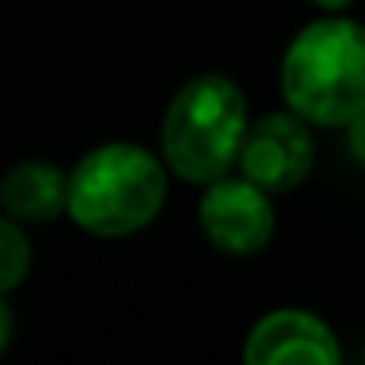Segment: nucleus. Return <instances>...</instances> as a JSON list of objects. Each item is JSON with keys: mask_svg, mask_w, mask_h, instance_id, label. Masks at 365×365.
Masks as SVG:
<instances>
[{"mask_svg": "<svg viewBox=\"0 0 365 365\" xmlns=\"http://www.w3.org/2000/svg\"><path fill=\"white\" fill-rule=\"evenodd\" d=\"M28 267H32V244L12 216H0V294L24 283Z\"/></svg>", "mask_w": 365, "mask_h": 365, "instance_id": "nucleus-8", "label": "nucleus"}, {"mask_svg": "<svg viewBox=\"0 0 365 365\" xmlns=\"http://www.w3.org/2000/svg\"><path fill=\"white\" fill-rule=\"evenodd\" d=\"M310 4H318L322 12H341V9H349L354 0H310Z\"/></svg>", "mask_w": 365, "mask_h": 365, "instance_id": "nucleus-11", "label": "nucleus"}, {"mask_svg": "<svg viewBox=\"0 0 365 365\" xmlns=\"http://www.w3.org/2000/svg\"><path fill=\"white\" fill-rule=\"evenodd\" d=\"M244 357L252 365H275V361L338 365L341 346L322 318L307 314V310H271L252 326Z\"/></svg>", "mask_w": 365, "mask_h": 365, "instance_id": "nucleus-6", "label": "nucleus"}, {"mask_svg": "<svg viewBox=\"0 0 365 365\" xmlns=\"http://www.w3.org/2000/svg\"><path fill=\"white\" fill-rule=\"evenodd\" d=\"M361 357H365V346H361Z\"/></svg>", "mask_w": 365, "mask_h": 365, "instance_id": "nucleus-12", "label": "nucleus"}, {"mask_svg": "<svg viewBox=\"0 0 365 365\" xmlns=\"http://www.w3.org/2000/svg\"><path fill=\"white\" fill-rule=\"evenodd\" d=\"M161 205H165V165L142 145H98L71 173L67 212L95 236H130L145 228L161 212Z\"/></svg>", "mask_w": 365, "mask_h": 365, "instance_id": "nucleus-3", "label": "nucleus"}, {"mask_svg": "<svg viewBox=\"0 0 365 365\" xmlns=\"http://www.w3.org/2000/svg\"><path fill=\"white\" fill-rule=\"evenodd\" d=\"M67 200H71V177L51 161H20L0 177V208L12 220L48 224L67 212Z\"/></svg>", "mask_w": 365, "mask_h": 365, "instance_id": "nucleus-7", "label": "nucleus"}, {"mask_svg": "<svg viewBox=\"0 0 365 365\" xmlns=\"http://www.w3.org/2000/svg\"><path fill=\"white\" fill-rule=\"evenodd\" d=\"M200 228L212 240V247L228 255H252L267 247L275 232L267 189L252 177H216L200 197Z\"/></svg>", "mask_w": 365, "mask_h": 365, "instance_id": "nucleus-5", "label": "nucleus"}, {"mask_svg": "<svg viewBox=\"0 0 365 365\" xmlns=\"http://www.w3.org/2000/svg\"><path fill=\"white\" fill-rule=\"evenodd\" d=\"M283 98L310 126H346L365 106V28L357 20H314L283 56Z\"/></svg>", "mask_w": 365, "mask_h": 365, "instance_id": "nucleus-1", "label": "nucleus"}, {"mask_svg": "<svg viewBox=\"0 0 365 365\" xmlns=\"http://www.w3.org/2000/svg\"><path fill=\"white\" fill-rule=\"evenodd\" d=\"M310 122L294 110H275L252 122L240 145V169L263 185L267 192H291L310 177L314 165V138H310Z\"/></svg>", "mask_w": 365, "mask_h": 365, "instance_id": "nucleus-4", "label": "nucleus"}, {"mask_svg": "<svg viewBox=\"0 0 365 365\" xmlns=\"http://www.w3.org/2000/svg\"><path fill=\"white\" fill-rule=\"evenodd\" d=\"M247 126L244 91L228 75H197L161 118V158L181 181L212 185L240 161Z\"/></svg>", "mask_w": 365, "mask_h": 365, "instance_id": "nucleus-2", "label": "nucleus"}, {"mask_svg": "<svg viewBox=\"0 0 365 365\" xmlns=\"http://www.w3.org/2000/svg\"><path fill=\"white\" fill-rule=\"evenodd\" d=\"M12 326H16V318H12L9 302H4V294H0V354H4V346L12 341Z\"/></svg>", "mask_w": 365, "mask_h": 365, "instance_id": "nucleus-10", "label": "nucleus"}, {"mask_svg": "<svg viewBox=\"0 0 365 365\" xmlns=\"http://www.w3.org/2000/svg\"><path fill=\"white\" fill-rule=\"evenodd\" d=\"M346 134H349V138H346V142H349V153H354V158L365 165V106L346 122Z\"/></svg>", "mask_w": 365, "mask_h": 365, "instance_id": "nucleus-9", "label": "nucleus"}]
</instances>
